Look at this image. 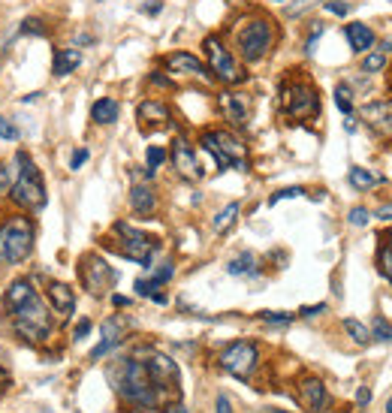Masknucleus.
<instances>
[{"instance_id": "53", "label": "nucleus", "mask_w": 392, "mask_h": 413, "mask_svg": "<svg viewBox=\"0 0 392 413\" xmlns=\"http://www.w3.org/2000/svg\"><path fill=\"white\" fill-rule=\"evenodd\" d=\"M166 413H190V410H187L185 405H169V407H166Z\"/></svg>"}, {"instance_id": "15", "label": "nucleus", "mask_w": 392, "mask_h": 413, "mask_svg": "<svg viewBox=\"0 0 392 413\" xmlns=\"http://www.w3.org/2000/svg\"><path fill=\"white\" fill-rule=\"evenodd\" d=\"M136 118H139V124L145 127V130H151V127H169L172 124L169 106L163 103V100H157V97L142 100L139 109H136Z\"/></svg>"}, {"instance_id": "24", "label": "nucleus", "mask_w": 392, "mask_h": 413, "mask_svg": "<svg viewBox=\"0 0 392 413\" xmlns=\"http://www.w3.org/2000/svg\"><path fill=\"white\" fill-rule=\"evenodd\" d=\"M226 272H230L233 278H257L260 274V260L251 251H244V254L235 256V260H230Z\"/></svg>"}, {"instance_id": "51", "label": "nucleus", "mask_w": 392, "mask_h": 413, "mask_svg": "<svg viewBox=\"0 0 392 413\" xmlns=\"http://www.w3.org/2000/svg\"><path fill=\"white\" fill-rule=\"evenodd\" d=\"M112 302H115V305H118V308H127V305H130V299H127V296H118V293H115V296H112Z\"/></svg>"}, {"instance_id": "39", "label": "nucleus", "mask_w": 392, "mask_h": 413, "mask_svg": "<svg viewBox=\"0 0 392 413\" xmlns=\"http://www.w3.org/2000/svg\"><path fill=\"white\" fill-rule=\"evenodd\" d=\"M323 31H326V24H320V22H314V27H311V33H308V40H305V52L311 54L314 52V45H317V40L323 36Z\"/></svg>"}, {"instance_id": "6", "label": "nucleus", "mask_w": 392, "mask_h": 413, "mask_svg": "<svg viewBox=\"0 0 392 413\" xmlns=\"http://www.w3.org/2000/svg\"><path fill=\"white\" fill-rule=\"evenodd\" d=\"M15 163H18V176L9 187V196L13 203L24 211H40L45 205V185H42V172L36 169V163L31 160L27 151H18L15 154Z\"/></svg>"}, {"instance_id": "5", "label": "nucleus", "mask_w": 392, "mask_h": 413, "mask_svg": "<svg viewBox=\"0 0 392 413\" xmlns=\"http://www.w3.org/2000/svg\"><path fill=\"white\" fill-rule=\"evenodd\" d=\"M33 220L24 215L6 217L0 224V265H18L33 254Z\"/></svg>"}, {"instance_id": "9", "label": "nucleus", "mask_w": 392, "mask_h": 413, "mask_svg": "<svg viewBox=\"0 0 392 413\" xmlns=\"http://www.w3.org/2000/svg\"><path fill=\"white\" fill-rule=\"evenodd\" d=\"M115 235H118V251H121V256L145 265V269L151 265L154 254L160 251L157 238L142 233V229H136V226H130V224H115Z\"/></svg>"}, {"instance_id": "7", "label": "nucleus", "mask_w": 392, "mask_h": 413, "mask_svg": "<svg viewBox=\"0 0 392 413\" xmlns=\"http://www.w3.org/2000/svg\"><path fill=\"white\" fill-rule=\"evenodd\" d=\"M199 145L212 154L217 169H239V172H248L251 166V157H248V145H244L239 136L230 133V130H203L199 136Z\"/></svg>"}, {"instance_id": "30", "label": "nucleus", "mask_w": 392, "mask_h": 413, "mask_svg": "<svg viewBox=\"0 0 392 413\" xmlns=\"http://www.w3.org/2000/svg\"><path fill=\"white\" fill-rule=\"evenodd\" d=\"M344 329H347V335H350L356 344H368V341H371V332H368V326H366V323H359V320L347 317V320H344Z\"/></svg>"}, {"instance_id": "20", "label": "nucleus", "mask_w": 392, "mask_h": 413, "mask_svg": "<svg viewBox=\"0 0 392 413\" xmlns=\"http://www.w3.org/2000/svg\"><path fill=\"white\" fill-rule=\"evenodd\" d=\"M347 42H350V49L356 52V54H366V52H371L375 49V42H377V33L371 31L368 24H362V22H353V24H347Z\"/></svg>"}, {"instance_id": "22", "label": "nucleus", "mask_w": 392, "mask_h": 413, "mask_svg": "<svg viewBox=\"0 0 392 413\" xmlns=\"http://www.w3.org/2000/svg\"><path fill=\"white\" fill-rule=\"evenodd\" d=\"M118 115H121V106H118L115 97H100L94 106H91V121L94 124H115Z\"/></svg>"}, {"instance_id": "50", "label": "nucleus", "mask_w": 392, "mask_h": 413, "mask_svg": "<svg viewBox=\"0 0 392 413\" xmlns=\"http://www.w3.org/2000/svg\"><path fill=\"white\" fill-rule=\"evenodd\" d=\"M368 398H371L368 389H359V392H356V401H359V405H368Z\"/></svg>"}, {"instance_id": "27", "label": "nucleus", "mask_w": 392, "mask_h": 413, "mask_svg": "<svg viewBox=\"0 0 392 413\" xmlns=\"http://www.w3.org/2000/svg\"><path fill=\"white\" fill-rule=\"evenodd\" d=\"M166 148H160V145H151L148 151H145V178H151L154 172H157L163 163H166Z\"/></svg>"}, {"instance_id": "31", "label": "nucleus", "mask_w": 392, "mask_h": 413, "mask_svg": "<svg viewBox=\"0 0 392 413\" xmlns=\"http://www.w3.org/2000/svg\"><path fill=\"white\" fill-rule=\"evenodd\" d=\"M350 97H353L350 85H347V81H341V85L335 88V106H338V109H341V112L347 115V118L353 115V100H350Z\"/></svg>"}, {"instance_id": "45", "label": "nucleus", "mask_w": 392, "mask_h": 413, "mask_svg": "<svg viewBox=\"0 0 392 413\" xmlns=\"http://www.w3.org/2000/svg\"><path fill=\"white\" fill-rule=\"evenodd\" d=\"M148 81H151V85H157V88H172V81H169L166 76H163V72H151Z\"/></svg>"}, {"instance_id": "14", "label": "nucleus", "mask_w": 392, "mask_h": 413, "mask_svg": "<svg viewBox=\"0 0 392 413\" xmlns=\"http://www.w3.org/2000/svg\"><path fill=\"white\" fill-rule=\"evenodd\" d=\"M166 70L175 72V76H190V79H212V72L196 54L190 52H172L166 58Z\"/></svg>"}, {"instance_id": "55", "label": "nucleus", "mask_w": 392, "mask_h": 413, "mask_svg": "<svg viewBox=\"0 0 392 413\" xmlns=\"http://www.w3.org/2000/svg\"><path fill=\"white\" fill-rule=\"evenodd\" d=\"M266 413H284V410H275V407H269V410H266Z\"/></svg>"}, {"instance_id": "11", "label": "nucleus", "mask_w": 392, "mask_h": 413, "mask_svg": "<svg viewBox=\"0 0 392 413\" xmlns=\"http://www.w3.org/2000/svg\"><path fill=\"white\" fill-rule=\"evenodd\" d=\"M257 362H260V350L253 341H235L221 353V368L230 371L239 380H248L253 368H257Z\"/></svg>"}, {"instance_id": "34", "label": "nucleus", "mask_w": 392, "mask_h": 413, "mask_svg": "<svg viewBox=\"0 0 392 413\" xmlns=\"http://www.w3.org/2000/svg\"><path fill=\"white\" fill-rule=\"evenodd\" d=\"M371 338H375V341H392V326L384 317L375 320V326H371Z\"/></svg>"}, {"instance_id": "16", "label": "nucleus", "mask_w": 392, "mask_h": 413, "mask_svg": "<svg viewBox=\"0 0 392 413\" xmlns=\"http://www.w3.org/2000/svg\"><path fill=\"white\" fill-rule=\"evenodd\" d=\"M359 115H362V121L368 127H375L377 133L392 136V100H375V103L362 106Z\"/></svg>"}, {"instance_id": "56", "label": "nucleus", "mask_w": 392, "mask_h": 413, "mask_svg": "<svg viewBox=\"0 0 392 413\" xmlns=\"http://www.w3.org/2000/svg\"><path fill=\"white\" fill-rule=\"evenodd\" d=\"M133 413H142V410H133Z\"/></svg>"}, {"instance_id": "43", "label": "nucleus", "mask_w": 392, "mask_h": 413, "mask_svg": "<svg viewBox=\"0 0 392 413\" xmlns=\"http://www.w3.org/2000/svg\"><path fill=\"white\" fill-rule=\"evenodd\" d=\"M91 326H94V323H91V320L85 317V320H79V326L76 329H72V338H76V341H81V338H88V332H91Z\"/></svg>"}, {"instance_id": "23", "label": "nucleus", "mask_w": 392, "mask_h": 413, "mask_svg": "<svg viewBox=\"0 0 392 413\" xmlns=\"http://www.w3.org/2000/svg\"><path fill=\"white\" fill-rule=\"evenodd\" d=\"M33 293H36V290H33V283L27 281V278H18V281H13V283H9V287H6V293H3L6 314H9V311H13V308H18V305H22L24 299H31Z\"/></svg>"}, {"instance_id": "10", "label": "nucleus", "mask_w": 392, "mask_h": 413, "mask_svg": "<svg viewBox=\"0 0 392 413\" xmlns=\"http://www.w3.org/2000/svg\"><path fill=\"white\" fill-rule=\"evenodd\" d=\"M79 278H81V283H85V290L91 296H106V293L112 290V283L118 281V272L103 260V256L85 254L79 260Z\"/></svg>"}, {"instance_id": "25", "label": "nucleus", "mask_w": 392, "mask_h": 413, "mask_svg": "<svg viewBox=\"0 0 392 413\" xmlns=\"http://www.w3.org/2000/svg\"><path fill=\"white\" fill-rule=\"evenodd\" d=\"M81 63V52L79 49H58L54 52V63H52V72L54 76H70L76 72Z\"/></svg>"}, {"instance_id": "29", "label": "nucleus", "mask_w": 392, "mask_h": 413, "mask_svg": "<svg viewBox=\"0 0 392 413\" xmlns=\"http://www.w3.org/2000/svg\"><path fill=\"white\" fill-rule=\"evenodd\" d=\"M239 211H242V205L239 203H230L224 211H217V217H214V233H226L233 224H235V217H239Z\"/></svg>"}, {"instance_id": "49", "label": "nucleus", "mask_w": 392, "mask_h": 413, "mask_svg": "<svg viewBox=\"0 0 392 413\" xmlns=\"http://www.w3.org/2000/svg\"><path fill=\"white\" fill-rule=\"evenodd\" d=\"M377 217L380 220H392V205H380L377 208Z\"/></svg>"}, {"instance_id": "2", "label": "nucleus", "mask_w": 392, "mask_h": 413, "mask_svg": "<svg viewBox=\"0 0 392 413\" xmlns=\"http://www.w3.org/2000/svg\"><path fill=\"white\" fill-rule=\"evenodd\" d=\"M278 40V27L269 15H248L233 27V45L244 63H257L272 52Z\"/></svg>"}, {"instance_id": "26", "label": "nucleus", "mask_w": 392, "mask_h": 413, "mask_svg": "<svg viewBox=\"0 0 392 413\" xmlns=\"http://www.w3.org/2000/svg\"><path fill=\"white\" fill-rule=\"evenodd\" d=\"M347 181H350L353 190H371V187H377L384 178L375 176V172H368V169H362V166H353L347 172Z\"/></svg>"}, {"instance_id": "57", "label": "nucleus", "mask_w": 392, "mask_h": 413, "mask_svg": "<svg viewBox=\"0 0 392 413\" xmlns=\"http://www.w3.org/2000/svg\"><path fill=\"white\" fill-rule=\"evenodd\" d=\"M275 3H281V0H275Z\"/></svg>"}, {"instance_id": "17", "label": "nucleus", "mask_w": 392, "mask_h": 413, "mask_svg": "<svg viewBox=\"0 0 392 413\" xmlns=\"http://www.w3.org/2000/svg\"><path fill=\"white\" fill-rule=\"evenodd\" d=\"M299 401H302V405H305L308 410L320 413L326 405H329V392H326L323 380H317V377H305L302 383H299Z\"/></svg>"}, {"instance_id": "54", "label": "nucleus", "mask_w": 392, "mask_h": 413, "mask_svg": "<svg viewBox=\"0 0 392 413\" xmlns=\"http://www.w3.org/2000/svg\"><path fill=\"white\" fill-rule=\"evenodd\" d=\"M384 413H392V398H389V405H386V410Z\"/></svg>"}, {"instance_id": "40", "label": "nucleus", "mask_w": 392, "mask_h": 413, "mask_svg": "<svg viewBox=\"0 0 392 413\" xmlns=\"http://www.w3.org/2000/svg\"><path fill=\"white\" fill-rule=\"evenodd\" d=\"M22 33H36V36H42V33H45V27H42L40 18H24Z\"/></svg>"}, {"instance_id": "46", "label": "nucleus", "mask_w": 392, "mask_h": 413, "mask_svg": "<svg viewBox=\"0 0 392 413\" xmlns=\"http://www.w3.org/2000/svg\"><path fill=\"white\" fill-rule=\"evenodd\" d=\"M323 311H326V302H320V305H308V308L299 311V314L302 317H317V314H323Z\"/></svg>"}, {"instance_id": "3", "label": "nucleus", "mask_w": 392, "mask_h": 413, "mask_svg": "<svg viewBox=\"0 0 392 413\" xmlns=\"http://www.w3.org/2000/svg\"><path fill=\"white\" fill-rule=\"evenodd\" d=\"M9 317H13L15 335L22 338V341H27V344H42V341H49V335H52V329H54L52 311L45 308V302L36 296V293H33L31 299H24L18 308L9 311Z\"/></svg>"}, {"instance_id": "35", "label": "nucleus", "mask_w": 392, "mask_h": 413, "mask_svg": "<svg viewBox=\"0 0 392 413\" xmlns=\"http://www.w3.org/2000/svg\"><path fill=\"white\" fill-rule=\"evenodd\" d=\"M172 274H175V265H172V263H163V265H160V269H157V272H154V274H151V278H148V281H151V283H154V287H157V290H160V287H163V283H166V281L172 278Z\"/></svg>"}, {"instance_id": "37", "label": "nucleus", "mask_w": 392, "mask_h": 413, "mask_svg": "<svg viewBox=\"0 0 392 413\" xmlns=\"http://www.w3.org/2000/svg\"><path fill=\"white\" fill-rule=\"evenodd\" d=\"M0 139H6V142L18 139V127L9 121V118H3V115H0Z\"/></svg>"}, {"instance_id": "48", "label": "nucleus", "mask_w": 392, "mask_h": 413, "mask_svg": "<svg viewBox=\"0 0 392 413\" xmlns=\"http://www.w3.org/2000/svg\"><path fill=\"white\" fill-rule=\"evenodd\" d=\"M217 413H233V405L226 396H217Z\"/></svg>"}, {"instance_id": "12", "label": "nucleus", "mask_w": 392, "mask_h": 413, "mask_svg": "<svg viewBox=\"0 0 392 413\" xmlns=\"http://www.w3.org/2000/svg\"><path fill=\"white\" fill-rule=\"evenodd\" d=\"M217 106H221V115L230 121L233 127H248L251 115H253V100L244 91H224L217 97Z\"/></svg>"}, {"instance_id": "47", "label": "nucleus", "mask_w": 392, "mask_h": 413, "mask_svg": "<svg viewBox=\"0 0 392 413\" xmlns=\"http://www.w3.org/2000/svg\"><path fill=\"white\" fill-rule=\"evenodd\" d=\"M142 13H145V15H157V13H163V3H160V0H154V3H145Z\"/></svg>"}, {"instance_id": "36", "label": "nucleus", "mask_w": 392, "mask_h": 413, "mask_svg": "<svg viewBox=\"0 0 392 413\" xmlns=\"http://www.w3.org/2000/svg\"><path fill=\"white\" fill-rule=\"evenodd\" d=\"M296 196H305V190L302 187H284V190H278V194H272L269 205H278V203H284V199H296Z\"/></svg>"}, {"instance_id": "21", "label": "nucleus", "mask_w": 392, "mask_h": 413, "mask_svg": "<svg viewBox=\"0 0 392 413\" xmlns=\"http://www.w3.org/2000/svg\"><path fill=\"white\" fill-rule=\"evenodd\" d=\"M130 208L136 211V215H142V217L154 215V208H157V194H154L148 185H133V190H130Z\"/></svg>"}, {"instance_id": "33", "label": "nucleus", "mask_w": 392, "mask_h": 413, "mask_svg": "<svg viewBox=\"0 0 392 413\" xmlns=\"http://www.w3.org/2000/svg\"><path fill=\"white\" fill-rule=\"evenodd\" d=\"M380 272H384L386 278L392 281V229H389V235H386V244L380 247Z\"/></svg>"}, {"instance_id": "41", "label": "nucleus", "mask_w": 392, "mask_h": 413, "mask_svg": "<svg viewBox=\"0 0 392 413\" xmlns=\"http://www.w3.org/2000/svg\"><path fill=\"white\" fill-rule=\"evenodd\" d=\"M9 187H13V169H6L3 163H0V196L9 194Z\"/></svg>"}, {"instance_id": "52", "label": "nucleus", "mask_w": 392, "mask_h": 413, "mask_svg": "<svg viewBox=\"0 0 392 413\" xmlns=\"http://www.w3.org/2000/svg\"><path fill=\"white\" fill-rule=\"evenodd\" d=\"M6 383H9V374H6V368H3V365H0V392H3V387H6Z\"/></svg>"}, {"instance_id": "44", "label": "nucleus", "mask_w": 392, "mask_h": 413, "mask_svg": "<svg viewBox=\"0 0 392 413\" xmlns=\"http://www.w3.org/2000/svg\"><path fill=\"white\" fill-rule=\"evenodd\" d=\"M326 13H332V15H347L350 6H347V3H338V0H326Z\"/></svg>"}, {"instance_id": "32", "label": "nucleus", "mask_w": 392, "mask_h": 413, "mask_svg": "<svg viewBox=\"0 0 392 413\" xmlns=\"http://www.w3.org/2000/svg\"><path fill=\"white\" fill-rule=\"evenodd\" d=\"M296 314H287V311H260V320L269 326H290Z\"/></svg>"}, {"instance_id": "28", "label": "nucleus", "mask_w": 392, "mask_h": 413, "mask_svg": "<svg viewBox=\"0 0 392 413\" xmlns=\"http://www.w3.org/2000/svg\"><path fill=\"white\" fill-rule=\"evenodd\" d=\"M386 52L380 49V52H366V58H362V72H368V76H375V72H384L386 70Z\"/></svg>"}, {"instance_id": "4", "label": "nucleus", "mask_w": 392, "mask_h": 413, "mask_svg": "<svg viewBox=\"0 0 392 413\" xmlns=\"http://www.w3.org/2000/svg\"><path fill=\"white\" fill-rule=\"evenodd\" d=\"M278 106L290 121H311L320 115V94L308 79L293 76L284 79L278 88Z\"/></svg>"}, {"instance_id": "1", "label": "nucleus", "mask_w": 392, "mask_h": 413, "mask_svg": "<svg viewBox=\"0 0 392 413\" xmlns=\"http://www.w3.org/2000/svg\"><path fill=\"white\" fill-rule=\"evenodd\" d=\"M109 380H112L115 392L127 401L139 407H163L160 392L154 389L151 374L145 368V359H136V356H124V359H115L112 368H109Z\"/></svg>"}, {"instance_id": "13", "label": "nucleus", "mask_w": 392, "mask_h": 413, "mask_svg": "<svg viewBox=\"0 0 392 413\" xmlns=\"http://www.w3.org/2000/svg\"><path fill=\"white\" fill-rule=\"evenodd\" d=\"M169 160H172V169H175L181 178H187V181L203 178V166H199V160H196V151L185 136H175V142H172V148H169Z\"/></svg>"}, {"instance_id": "38", "label": "nucleus", "mask_w": 392, "mask_h": 413, "mask_svg": "<svg viewBox=\"0 0 392 413\" xmlns=\"http://www.w3.org/2000/svg\"><path fill=\"white\" fill-rule=\"evenodd\" d=\"M347 220H350V226H366L368 220H371V211L368 208H350V215H347Z\"/></svg>"}, {"instance_id": "8", "label": "nucleus", "mask_w": 392, "mask_h": 413, "mask_svg": "<svg viewBox=\"0 0 392 413\" xmlns=\"http://www.w3.org/2000/svg\"><path fill=\"white\" fill-rule=\"evenodd\" d=\"M203 49H205V61H208L212 79L224 81V85H239V81H244V67L239 63V58H235V52L224 42V36H217V33L205 36Z\"/></svg>"}, {"instance_id": "42", "label": "nucleus", "mask_w": 392, "mask_h": 413, "mask_svg": "<svg viewBox=\"0 0 392 413\" xmlns=\"http://www.w3.org/2000/svg\"><path fill=\"white\" fill-rule=\"evenodd\" d=\"M88 157H91L88 148H76V154H72V160H70V169H81L88 163Z\"/></svg>"}, {"instance_id": "19", "label": "nucleus", "mask_w": 392, "mask_h": 413, "mask_svg": "<svg viewBox=\"0 0 392 413\" xmlns=\"http://www.w3.org/2000/svg\"><path fill=\"white\" fill-rule=\"evenodd\" d=\"M49 302H52V314H58L61 320H70L72 311H76V296L67 283H58L54 281L49 287Z\"/></svg>"}, {"instance_id": "18", "label": "nucleus", "mask_w": 392, "mask_h": 413, "mask_svg": "<svg viewBox=\"0 0 392 413\" xmlns=\"http://www.w3.org/2000/svg\"><path fill=\"white\" fill-rule=\"evenodd\" d=\"M124 332H127V320L124 317H109L103 323V341L94 347V353H91V356L100 359V356H106L109 350H115V347L124 341Z\"/></svg>"}]
</instances>
